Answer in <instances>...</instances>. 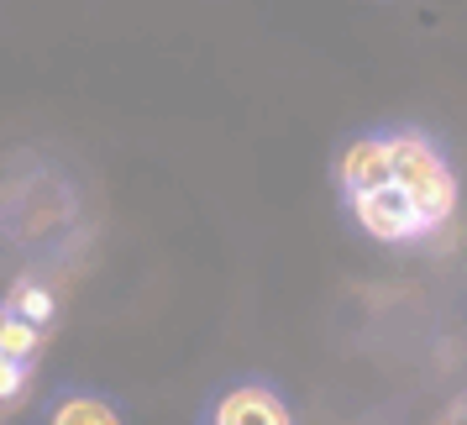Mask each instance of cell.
<instances>
[{
    "label": "cell",
    "instance_id": "obj_1",
    "mask_svg": "<svg viewBox=\"0 0 467 425\" xmlns=\"http://www.w3.org/2000/svg\"><path fill=\"white\" fill-rule=\"evenodd\" d=\"M389 158H394V184L441 232L446 221L457 215V173L446 169V158L436 152V142L420 137V131H394L389 137Z\"/></svg>",
    "mask_w": 467,
    "mask_h": 425
},
{
    "label": "cell",
    "instance_id": "obj_2",
    "mask_svg": "<svg viewBox=\"0 0 467 425\" xmlns=\"http://www.w3.org/2000/svg\"><path fill=\"white\" fill-rule=\"evenodd\" d=\"M347 211H352V221H358L373 242H389V247H400V242H420V236L436 232V226L415 211V200H410L400 184H379V190L347 194Z\"/></svg>",
    "mask_w": 467,
    "mask_h": 425
},
{
    "label": "cell",
    "instance_id": "obj_3",
    "mask_svg": "<svg viewBox=\"0 0 467 425\" xmlns=\"http://www.w3.org/2000/svg\"><path fill=\"white\" fill-rule=\"evenodd\" d=\"M211 425H295V420H289V404L278 399L274 389L242 383V389H226L221 394Z\"/></svg>",
    "mask_w": 467,
    "mask_h": 425
},
{
    "label": "cell",
    "instance_id": "obj_4",
    "mask_svg": "<svg viewBox=\"0 0 467 425\" xmlns=\"http://www.w3.org/2000/svg\"><path fill=\"white\" fill-rule=\"evenodd\" d=\"M394 184V158H389V137H358L352 148L341 152V190H379Z\"/></svg>",
    "mask_w": 467,
    "mask_h": 425
},
{
    "label": "cell",
    "instance_id": "obj_5",
    "mask_svg": "<svg viewBox=\"0 0 467 425\" xmlns=\"http://www.w3.org/2000/svg\"><path fill=\"white\" fill-rule=\"evenodd\" d=\"M5 310L47 331V326H53V316H58V299H53V289H47V284H37V278H22V284L5 295Z\"/></svg>",
    "mask_w": 467,
    "mask_h": 425
},
{
    "label": "cell",
    "instance_id": "obj_6",
    "mask_svg": "<svg viewBox=\"0 0 467 425\" xmlns=\"http://www.w3.org/2000/svg\"><path fill=\"white\" fill-rule=\"evenodd\" d=\"M47 425H121V415L106 399H95V394H68V399L53 404Z\"/></svg>",
    "mask_w": 467,
    "mask_h": 425
},
{
    "label": "cell",
    "instance_id": "obj_7",
    "mask_svg": "<svg viewBox=\"0 0 467 425\" xmlns=\"http://www.w3.org/2000/svg\"><path fill=\"white\" fill-rule=\"evenodd\" d=\"M0 352L16 358V362H37V352H43V326L0 310Z\"/></svg>",
    "mask_w": 467,
    "mask_h": 425
},
{
    "label": "cell",
    "instance_id": "obj_8",
    "mask_svg": "<svg viewBox=\"0 0 467 425\" xmlns=\"http://www.w3.org/2000/svg\"><path fill=\"white\" fill-rule=\"evenodd\" d=\"M26 368L32 362H16V358L0 352V404H16L26 394Z\"/></svg>",
    "mask_w": 467,
    "mask_h": 425
}]
</instances>
